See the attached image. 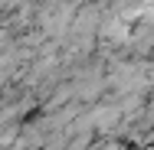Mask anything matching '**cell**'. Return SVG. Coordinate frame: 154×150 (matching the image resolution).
Returning a JSON list of instances; mask_svg holds the SVG:
<instances>
[{
	"label": "cell",
	"instance_id": "6da1fadb",
	"mask_svg": "<svg viewBox=\"0 0 154 150\" xmlns=\"http://www.w3.org/2000/svg\"><path fill=\"white\" fill-rule=\"evenodd\" d=\"M138 150H148V147H144V144H141V147H138Z\"/></svg>",
	"mask_w": 154,
	"mask_h": 150
}]
</instances>
